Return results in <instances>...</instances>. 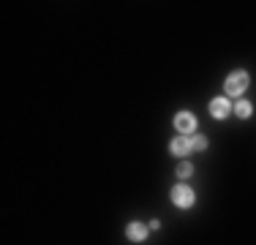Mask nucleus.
<instances>
[{"instance_id":"nucleus-4","label":"nucleus","mask_w":256,"mask_h":245,"mask_svg":"<svg viewBox=\"0 0 256 245\" xmlns=\"http://www.w3.org/2000/svg\"><path fill=\"white\" fill-rule=\"evenodd\" d=\"M207 109H210V114L216 120H226L229 114H232V104H229V98H212L210 104H207Z\"/></svg>"},{"instance_id":"nucleus-6","label":"nucleus","mask_w":256,"mask_h":245,"mask_svg":"<svg viewBox=\"0 0 256 245\" xmlns=\"http://www.w3.org/2000/svg\"><path fill=\"white\" fill-rule=\"evenodd\" d=\"M169 150H172V156H178V158H186V156H191V136H174L172 139V144H169Z\"/></svg>"},{"instance_id":"nucleus-9","label":"nucleus","mask_w":256,"mask_h":245,"mask_svg":"<svg viewBox=\"0 0 256 245\" xmlns=\"http://www.w3.org/2000/svg\"><path fill=\"white\" fill-rule=\"evenodd\" d=\"M191 147L194 150H207V139L204 136H191Z\"/></svg>"},{"instance_id":"nucleus-5","label":"nucleus","mask_w":256,"mask_h":245,"mask_svg":"<svg viewBox=\"0 0 256 245\" xmlns=\"http://www.w3.org/2000/svg\"><path fill=\"white\" fill-rule=\"evenodd\" d=\"M126 237H128L131 242L148 240V224H142V220H131V224L126 226Z\"/></svg>"},{"instance_id":"nucleus-3","label":"nucleus","mask_w":256,"mask_h":245,"mask_svg":"<svg viewBox=\"0 0 256 245\" xmlns=\"http://www.w3.org/2000/svg\"><path fill=\"white\" fill-rule=\"evenodd\" d=\"M174 128H178L182 136H191V134L196 131V118H194L191 112H186V109H182V112L174 114Z\"/></svg>"},{"instance_id":"nucleus-2","label":"nucleus","mask_w":256,"mask_h":245,"mask_svg":"<svg viewBox=\"0 0 256 245\" xmlns=\"http://www.w3.org/2000/svg\"><path fill=\"white\" fill-rule=\"evenodd\" d=\"M169 199H172L174 207H180V210H188V207L196 204V194H194L191 186H186V182H178V186L172 188V194H169Z\"/></svg>"},{"instance_id":"nucleus-8","label":"nucleus","mask_w":256,"mask_h":245,"mask_svg":"<svg viewBox=\"0 0 256 245\" xmlns=\"http://www.w3.org/2000/svg\"><path fill=\"white\" fill-rule=\"evenodd\" d=\"M191 174H194V166L188 161H180L178 164V177H180V180H188Z\"/></svg>"},{"instance_id":"nucleus-7","label":"nucleus","mask_w":256,"mask_h":245,"mask_svg":"<svg viewBox=\"0 0 256 245\" xmlns=\"http://www.w3.org/2000/svg\"><path fill=\"white\" fill-rule=\"evenodd\" d=\"M232 112H234L240 120H248V118H251V112H254V106H251V101H237Z\"/></svg>"},{"instance_id":"nucleus-10","label":"nucleus","mask_w":256,"mask_h":245,"mask_svg":"<svg viewBox=\"0 0 256 245\" xmlns=\"http://www.w3.org/2000/svg\"><path fill=\"white\" fill-rule=\"evenodd\" d=\"M158 229H161V220L153 218V220H150V232H158Z\"/></svg>"},{"instance_id":"nucleus-1","label":"nucleus","mask_w":256,"mask_h":245,"mask_svg":"<svg viewBox=\"0 0 256 245\" xmlns=\"http://www.w3.org/2000/svg\"><path fill=\"white\" fill-rule=\"evenodd\" d=\"M248 84H251V79H248L246 71H232L229 76H226V84H224V90H226V96L237 98V96H242V93L248 90Z\"/></svg>"}]
</instances>
